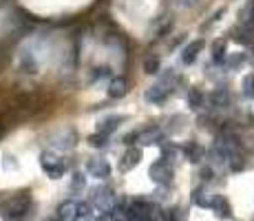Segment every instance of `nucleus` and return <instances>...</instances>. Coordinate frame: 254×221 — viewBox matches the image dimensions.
I'll use <instances>...</instances> for the list:
<instances>
[{
  "mask_svg": "<svg viewBox=\"0 0 254 221\" xmlns=\"http://www.w3.org/2000/svg\"><path fill=\"white\" fill-rule=\"evenodd\" d=\"M29 208H31V193L24 190V193H18L4 201L2 217L7 221H22L29 215Z\"/></svg>",
  "mask_w": 254,
  "mask_h": 221,
  "instance_id": "1",
  "label": "nucleus"
},
{
  "mask_svg": "<svg viewBox=\"0 0 254 221\" xmlns=\"http://www.w3.org/2000/svg\"><path fill=\"white\" fill-rule=\"evenodd\" d=\"M91 204L95 206L100 213H111L117 206V197L109 186H97L91 190Z\"/></svg>",
  "mask_w": 254,
  "mask_h": 221,
  "instance_id": "2",
  "label": "nucleus"
},
{
  "mask_svg": "<svg viewBox=\"0 0 254 221\" xmlns=\"http://www.w3.org/2000/svg\"><path fill=\"white\" fill-rule=\"evenodd\" d=\"M40 166H42V170L51 177V179H60V177L64 175V170H66V161L60 159L56 153H49V150L40 155Z\"/></svg>",
  "mask_w": 254,
  "mask_h": 221,
  "instance_id": "3",
  "label": "nucleus"
},
{
  "mask_svg": "<svg viewBox=\"0 0 254 221\" xmlns=\"http://www.w3.org/2000/svg\"><path fill=\"white\" fill-rule=\"evenodd\" d=\"M148 175H150V179H153L155 184L168 186L170 181H173V166H170L168 161H164V159H157L153 166H150Z\"/></svg>",
  "mask_w": 254,
  "mask_h": 221,
  "instance_id": "4",
  "label": "nucleus"
},
{
  "mask_svg": "<svg viewBox=\"0 0 254 221\" xmlns=\"http://www.w3.org/2000/svg\"><path fill=\"white\" fill-rule=\"evenodd\" d=\"M51 144L60 150H71V148H75V144H77V133L73 129H64L58 133V135L51 137Z\"/></svg>",
  "mask_w": 254,
  "mask_h": 221,
  "instance_id": "5",
  "label": "nucleus"
},
{
  "mask_svg": "<svg viewBox=\"0 0 254 221\" xmlns=\"http://www.w3.org/2000/svg\"><path fill=\"white\" fill-rule=\"evenodd\" d=\"M86 170L95 179H106L111 175V164L106 159H102V157H93V159H89V164H86Z\"/></svg>",
  "mask_w": 254,
  "mask_h": 221,
  "instance_id": "6",
  "label": "nucleus"
},
{
  "mask_svg": "<svg viewBox=\"0 0 254 221\" xmlns=\"http://www.w3.org/2000/svg\"><path fill=\"white\" fill-rule=\"evenodd\" d=\"M141 161V148H128L124 155H122L120 164H117V168L122 170V173H128L130 168H135Z\"/></svg>",
  "mask_w": 254,
  "mask_h": 221,
  "instance_id": "7",
  "label": "nucleus"
},
{
  "mask_svg": "<svg viewBox=\"0 0 254 221\" xmlns=\"http://www.w3.org/2000/svg\"><path fill=\"white\" fill-rule=\"evenodd\" d=\"M164 140V133L157 129V126H150V129L137 133V142L141 146H153V144H159Z\"/></svg>",
  "mask_w": 254,
  "mask_h": 221,
  "instance_id": "8",
  "label": "nucleus"
},
{
  "mask_svg": "<svg viewBox=\"0 0 254 221\" xmlns=\"http://www.w3.org/2000/svg\"><path fill=\"white\" fill-rule=\"evenodd\" d=\"M58 221H77V204L75 201H62L56 210Z\"/></svg>",
  "mask_w": 254,
  "mask_h": 221,
  "instance_id": "9",
  "label": "nucleus"
},
{
  "mask_svg": "<svg viewBox=\"0 0 254 221\" xmlns=\"http://www.w3.org/2000/svg\"><path fill=\"white\" fill-rule=\"evenodd\" d=\"M208 104L210 109H226L230 104V93L223 91V88H217V91H212L208 95Z\"/></svg>",
  "mask_w": 254,
  "mask_h": 221,
  "instance_id": "10",
  "label": "nucleus"
},
{
  "mask_svg": "<svg viewBox=\"0 0 254 221\" xmlns=\"http://www.w3.org/2000/svg\"><path fill=\"white\" fill-rule=\"evenodd\" d=\"M210 208L217 213V217L219 219H230L232 217V210H230V204H228V199H223L221 195H214V199H212V206Z\"/></svg>",
  "mask_w": 254,
  "mask_h": 221,
  "instance_id": "11",
  "label": "nucleus"
},
{
  "mask_svg": "<svg viewBox=\"0 0 254 221\" xmlns=\"http://www.w3.org/2000/svg\"><path fill=\"white\" fill-rule=\"evenodd\" d=\"M124 120H126V117H122V115H111V117H106V120H102L100 124H97V133H102V135L109 137L113 131H117L120 122H124Z\"/></svg>",
  "mask_w": 254,
  "mask_h": 221,
  "instance_id": "12",
  "label": "nucleus"
},
{
  "mask_svg": "<svg viewBox=\"0 0 254 221\" xmlns=\"http://www.w3.org/2000/svg\"><path fill=\"white\" fill-rule=\"evenodd\" d=\"M126 93H128V82H126L124 77H115V80H111V84H109V97H113V100H120V97H124Z\"/></svg>",
  "mask_w": 254,
  "mask_h": 221,
  "instance_id": "13",
  "label": "nucleus"
},
{
  "mask_svg": "<svg viewBox=\"0 0 254 221\" xmlns=\"http://www.w3.org/2000/svg\"><path fill=\"white\" fill-rule=\"evenodd\" d=\"M201 49H203V40H192L188 47L184 49L182 60L186 62V65H192V62L197 60V56H199V51H201Z\"/></svg>",
  "mask_w": 254,
  "mask_h": 221,
  "instance_id": "14",
  "label": "nucleus"
},
{
  "mask_svg": "<svg viewBox=\"0 0 254 221\" xmlns=\"http://www.w3.org/2000/svg\"><path fill=\"white\" fill-rule=\"evenodd\" d=\"M184 155L188 161H192V164H197V161H201L203 157V148L197 144V142H186L184 144Z\"/></svg>",
  "mask_w": 254,
  "mask_h": 221,
  "instance_id": "15",
  "label": "nucleus"
},
{
  "mask_svg": "<svg viewBox=\"0 0 254 221\" xmlns=\"http://www.w3.org/2000/svg\"><path fill=\"white\" fill-rule=\"evenodd\" d=\"M186 102H188L190 109H201L203 106V95L197 91V88H188V93H186Z\"/></svg>",
  "mask_w": 254,
  "mask_h": 221,
  "instance_id": "16",
  "label": "nucleus"
},
{
  "mask_svg": "<svg viewBox=\"0 0 254 221\" xmlns=\"http://www.w3.org/2000/svg\"><path fill=\"white\" fill-rule=\"evenodd\" d=\"M192 199H194V204L201 206V208H210V206H212L214 195L212 193H203V188H197L194 190V195H192Z\"/></svg>",
  "mask_w": 254,
  "mask_h": 221,
  "instance_id": "17",
  "label": "nucleus"
},
{
  "mask_svg": "<svg viewBox=\"0 0 254 221\" xmlns=\"http://www.w3.org/2000/svg\"><path fill=\"white\" fill-rule=\"evenodd\" d=\"M144 71L148 73V75H155V73H159V58L157 56H148L144 60Z\"/></svg>",
  "mask_w": 254,
  "mask_h": 221,
  "instance_id": "18",
  "label": "nucleus"
},
{
  "mask_svg": "<svg viewBox=\"0 0 254 221\" xmlns=\"http://www.w3.org/2000/svg\"><path fill=\"white\" fill-rule=\"evenodd\" d=\"M223 56H226V40H217L212 44V58L214 62H221Z\"/></svg>",
  "mask_w": 254,
  "mask_h": 221,
  "instance_id": "19",
  "label": "nucleus"
},
{
  "mask_svg": "<svg viewBox=\"0 0 254 221\" xmlns=\"http://www.w3.org/2000/svg\"><path fill=\"white\" fill-rule=\"evenodd\" d=\"M84 186H86L84 175H82V173L73 175V179H71V190H73V193H80V190H84Z\"/></svg>",
  "mask_w": 254,
  "mask_h": 221,
  "instance_id": "20",
  "label": "nucleus"
},
{
  "mask_svg": "<svg viewBox=\"0 0 254 221\" xmlns=\"http://www.w3.org/2000/svg\"><path fill=\"white\" fill-rule=\"evenodd\" d=\"M106 142H109V137L102 135V133H95V135H91V137H89V144L93 146V148H104Z\"/></svg>",
  "mask_w": 254,
  "mask_h": 221,
  "instance_id": "21",
  "label": "nucleus"
},
{
  "mask_svg": "<svg viewBox=\"0 0 254 221\" xmlns=\"http://www.w3.org/2000/svg\"><path fill=\"white\" fill-rule=\"evenodd\" d=\"M77 219H93V206L91 204H77Z\"/></svg>",
  "mask_w": 254,
  "mask_h": 221,
  "instance_id": "22",
  "label": "nucleus"
},
{
  "mask_svg": "<svg viewBox=\"0 0 254 221\" xmlns=\"http://www.w3.org/2000/svg\"><path fill=\"white\" fill-rule=\"evenodd\" d=\"M243 95L254 97V73H250V75L243 80Z\"/></svg>",
  "mask_w": 254,
  "mask_h": 221,
  "instance_id": "23",
  "label": "nucleus"
},
{
  "mask_svg": "<svg viewBox=\"0 0 254 221\" xmlns=\"http://www.w3.org/2000/svg\"><path fill=\"white\" fill-rule=\"evenodd\" d=\"M175 155H177V148H175V146L173 144H164L162 146V159L164 161H168V164H170V161H173L175 159Z\"/></svg>",
  "mask_w": 254,
  "mask_h": 221,
  "instance_id": "24",
  "label": "nucleus"
},
{
  "mask_svg": "<svg viewBox=\"0 0 254 221\" xmlns=\"http://www.w3.org/2000/svg\"><path fill=\"white\" fill-rule=\"evenodd\" d=\"M109 75H111L109 67H97L95 73H93V80H102V77H109Z\"/></svg>",
  "mask_w": 254,
  "mask_h": 221,
  "instance_id": "25",
  "label": "nucleus"
},
{
  "mask_svg": "<svg viewBox=\"0 0 254 221\" xmlns=\"http://www.w3.org/2000/svg\"><path fill=\"white\" fill-rule=\"evenodd\" d=\"M234 40H237V42H243V44H248V42L252 40V38H250V33H248V31H243V33H239V31H237Z\"/></svg>",
  "mask_w": 254,
  "mask_h": 221,
  "instance_id": "26",
  "label": "nucleus"
},
{
  "mask_svg": "<svg viewBox=\"0 0 254 221\" xmlns=\"http://www.w3.org/2000/svg\"><path fill=\"white\" fill-rule=\"evenodd\" d=\"M201 177H203L206 181H210V179H212V168H210V166H208V168H203V170H201Z\"/></svg>",
  "mask_w": 254,
  "mask_h": 221,
  "instance_id": "27",
  "label": "nucleus"
}]
</instances>
